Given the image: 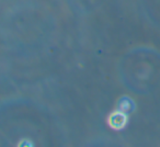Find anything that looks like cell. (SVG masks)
I'll return each instance as SVG.
<instances>
[{"label": "cell", "mask_w": 160, "mask_h": 147, "mask_svg": "<svg viewBox=\"0 0 160 147\" xmlns=\"http://www.w3.org/2000/svg\"><path fill=\"white\" fill-rule=\"evenodd\" d=\"M109 124L114 129H123L126 124V115L121 112H115L111 114V116L109 118Z\"/></svg>", "instance_id": "obj_1"}, {"label": "cell", "mask_w": 160, "mask_h": 147, "mask_svg": "<svg viewBox=\"0 0 160 147\" xmlns=\"http://www.w3.org/2000/svg\"><path fill=\"white\" fill-rule=\"evenodd\" d=\"M18 147H34V145L30 139H22L19 143Z\"/></svg>", "instance_id": "obj_2"}]
</instances>
